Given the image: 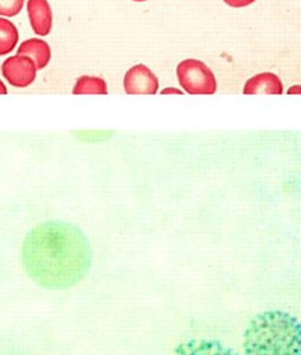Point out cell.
Here are the masks:
<instances>
[{"mask_svg":"<svg viewBox=\"0 0 301 355\" xmlns=\"http://www.w3.org/2000/svg\"><path fill=\"white\" fill-rule=\"evenodd\" d=\"M1 73L13 87L26 88L35 81L37 67L29 57L15 55L3 63Z\"/></svg>","mask_w":301,"mask_h":355,"instance_id":"obj_4","label":"cell"},{"mask_svg":"<svg viewBox=\"0 0 301 355\" xmlns=\"http://www.w3.org/2000/svg\"><path fill=\"white\" fill-rule=\"evenodd\" d=\"M175 355H239L232 348L218 340L193 339L180 344Z\"/></svg>","mask_w":301,"mask_h":355,"instance_id":"obj_6","label":"cell"},{"mask_svg":"<svg viewBox=\"0 0 301 355\" xmlns=\"http://www.w3.org/2000/svg\"><path fill=\"white\" fill-rule=\"evenodd\" d=\"M18 55L29 57L35 63L37 70H43L51 60V49L43 40L29 39L20 44Z\"/></svg>","mask_w":301,"mask_h":355,"instance_id":"obj_9","label":"cell"},{"mask_svg":"<svg viewBox=\"0 0 301 355\" xmlns=\"http://www.w3.org/2000/svg\"><path fill=\"white\" fill-rule=\"evenodd\" d=\"M19 42V32L15 24L0 18V56L12 53Z\"/></svg>","mask_w":301,"mask_h":355,"instance_id":"obj_10","label":"cell"},{"mask_svg":"<svg viewBox=\"0 0 301 355\" xmlns=\"http://www.w3.org/2000/svg\"><path fill=\"white\" fill-rule=\"evenodd\" d=\"M22 266L33 282L46 289H67L91 270L93 252L79 227L46 221L34 227L22 242Z\"/></svg>","mask_w":301,"mask_h":355,"instance_id":"obj_1","label":"cell"},{"mask_svg":"<svg viewBox=\"0 0 301 355\" xmlns=\"http://www.w3.org/2000/svg\"><path fill=\"white\" fill-rule=\"evenodd\" d=\"M123 86L126 94H157L158 77L146 65L138 64L126 72Z\"/></svg>","mask_w":301,"mask_h":355,"instance_id":"obj_5","label":"cell"},{"mask_svg":"<svg viewBox=\"0 0 301 355\" xmlns=\"http://www.w3.org/2000/svg\"><path fill=\"white\" fill-rule=\"evenodd\" d=\"M255 1L256 0H224L225 4L234 8H246Z\"/></svg>","mask_w":301,"mask_h":355,"instance_id":"obj_13","label":"cell"},{"mask_svg":"<svg viewBox=\"0 0 301 355\" xmlns=\"http://www.w3.org/2000/svg\"><path fill=\"white\" fill-rule=\"evenodd\" d=\"M162 94H183L182 91H180L178 88H165L164 91L162 92Z\"/></svg>","mask_w":301,"mask_h":355,"instance_id":"obj_14","label":"cell"},{"mask_svg":"<svg viewBox=\"0 0 301 355\" xmlns=\"http://www.w3.org/2000/svg\"><path fill=\"white\" fill-rule=\"evenodd\" d=\"M27 11L36 35H49L53 28V11L48 0H28Z\"/></svg>","mask_w":301,"mask_h":355,"instance_id":"obj_7","label":"cell"},{"mask_svg":"<svg viewBox=\"0 0 301 355\" xmlns=\"http://www.w3.org/2000/svg\"><path fill=\"white\" fill-rule=\"evenodd\" d=\"M133 1H146V0H133Z\"/></svg>","mask_w":301,"mask_h":355,"instance_id":"obj_17","label":"cell"},{"mask_svg":"<svg viewBox=\"0 0 301 355\" xmlns=\"http://www.w3.org/2000/svg\"><path fill=\"white\" fill-rule=\"evenodd\" d=\"M283 84L277 74L263 72L246 83L243 94H283Z\"/></svg>","mask_w":301,"mask_h":355,"instance_id":"obj_8","label":"cell"},{"mask_svg":"<svg viewBox=\"0 0 301 355\" xmlns=\"http://www.w3.org/2000/svg\"><path fill=\"white\" fill-rule=\"evenodd\" d=\"M183 89L191 95H212L217 92V80L207 64L198 60H186L176 69Z\"/></svg>","mask_w":301,"mask_h":355,"instance_id":"obj_3","label":"cell"},{"mask_svg":"<svg viewBox=\"0 0 301 355\" xmlns=\"http://www.w3.org/2000/svg\"><path fill=\"white\" fill-rule=\"evenodd\" d=\"M8 94V87L5 86L4 83L0 80V95Z\"/></svg>","mask_w":301,"mask_h":355,"instance_id":"obj_15","label":"cell"},{"mask_svg":"<svg viewBox=\"0 0 301 355\" xmlns=\"http://www.w3.org/2000/svg\"><path fill=\"white\" fill-rule=\"evenodd\" d=\"M25 0H0V17H15L22 12Z\"/></svg>","mask_w":301,"mask_h":355,"instance_id":"obj_12","label":"cell"},{"mask_svg":"<svg viewBox=\"0 0 301 355\" xmlns=\"http://www.w3.org/2000/svg\"><path fill=\"white\" fill-rule=\"evenodd\" d=\"M74 95L81 94H108V87L102 78L83 76L74 85Z\"/></svg>","mask_w":301,"mask_h":355,"instance_id":"obj_11","label":"cell"},{"mask_svg":"<svg viewBox=\"0 0 301 355\" xmlns=\"http://www.w3.org/2000/svg\"><path fill=\"white\" fill-rule=\"evenodd\" d=\"M289 94H292V93H298V94H300V86H294V87L291 88L290 91L287 92Z\"/></svg>","mask_w":301,"mask_h":355,"instance_id":"obj_16","label":"cell"},{"mask_svg":"<svg viewBox=\"0 0 301 355\" xmlns=\"http://www.w3.org/2000/svg\"><path fill=\"white\" fill-rule=\"evenodd\" d=\"M245 355H301V327L290 313L273 310L254 317L243 336Z\"/></svg>","mask_w":301,"mask_h":355,"instance_id":"obj_2","label":"cell"}]
</instances>
